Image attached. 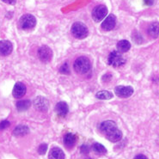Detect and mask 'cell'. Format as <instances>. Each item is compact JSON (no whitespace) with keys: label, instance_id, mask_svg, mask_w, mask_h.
Here are the masks:
<instances>
[{"label":"cell","instance_id":"1","mask_svg":"<svg viewBox=\"0 0 159 159\" xmlns=\"http://www.w3.org/2000/svg\"><path fill=\"white\" fill-rule=\"evenodd\" d=\"M100 131L111 142H118L121 139V131L117 128V126L113 120H106L100 125Z\"/></svg>","mask_w":159,"mask_h":159},{"label":"cell","instance_id":"2","mask_svg":"<svg viewBox=\"0 0 159 159\" xmlns=\"http://www.w3.org/2000/svg\"><path fill=\"white\" fill-rule=\"evenodd\" d=\"M73 67H74V70L77 73L85 74V73L89 72L91 69V63L87 57L81 56L75 60Z\"/></svg>","mask_w":159,"mask_h":159},{"label":"cell","instance_id":"3","mask_svg":"<svg viewBox=\"0 0 159 159\" xmlns=\"http://www.w3.org/2000/svg\"><path fill=\"white\" fill-rule=\"evenodd\" d=\"M70 31H71V34H73V36L77 39H84L89 34L88 28L86 27L84 23L81 22H74L73 25L71 26Z\"/></svg>","mask_w":159,"mask_h":159},{"label":"cell","instance_id":"4","mask_svg":"<svg viewBox=\"0 0 159 159\" xmlns=\"http://www.w3.org/2000/svg\"><path fill=\"white\" fill-rule=\"evenodd\" d=\"M19 25L23 30H32L36 25V19L31 14L23 15L19 20Z\"/></svg>","mask_w":159,"mask_h":159},{"label":"cell","instance_id":"5","mask_svg":"<svg viewBox=\"0 0 159 159\" xmlns=\"http://www.w3.org/2000/svg\"><path fill=\"white\" fill-rule=\"evenodd\" d=\"M107 63L114 67L122 66L126 63V59L123 58V56L120 54V52L118 51H113L110 52L107 58Z\"/></svg>","mask_w":159,"mask_h":159},{"label":"cell","instance_id":"6","mask_svg":"<svg viewBox=\"0 0 159 159\" xmlns=\"http://www.w3.org/2000/svg\"><path fill=\"white\" fill-rule=\"evenodd\" d=\"M107 14V8L103 4H100L94 8L92 11V18L95 22H99L106 17Z\"/></svg>","mask_w":159,"mask_h":159},{"label":"cell","instance_id":"7","mask_svg":"<svg viewBox=\"0 0 159 159\" xmlns=\"http://www.w3.org/2000/svg\"><path fill=\"white\" fill-rule=\"evenodd\" d=\"M38 57L41 59V61L44 63H48L49 61H51L52 58V49L48 46H42L38 50Z\"/></svg>","mask_w":159,"mask_h":159},{"label":"cell","instance_id":"8","mask_svg":"<svg viewBox=\"0 0 159 159\" xmlns=\"http://www.w3.org/2000/svg\"><path fill=\"white\" fill-rule=\"evenodd\" d=\"M134 92L133 89L131 86H123L120 85L115 89V93L121 98H127L132 96Z\"/></svg>","mask_w":159,"mask_h":159},{"label":"cell","instance_id":"9","mask_svg":"<svg viewBox=\"0 0 159 159\" xmlns=\"http://www.w3.org/2000/svg\"><path fill=\"white\" fill-rule=\"evenodd\" d=\"M34 106L35 107V109H37L39 111L46 112L48 111L49 103L46 98L42 97V96H38L34 101Z\"/></svg>","mask_w":159,"mask_h":159},{"label":"cell","instance_id":"10","mask_svg":"<svg viewBox=\"0 0 159 159\" xmlns=\"http://www.w3.org/2000/svg\"><path fill=\"white\" fill-rule=\"evenodd\" d=\"M116 24V17L115 15H109L106 17L103 22L102 23V29L105 31H110L115 27Z\"/></svg>","mask_w":159,"mask_h":159},{"label":"cell","instance_id":"11","mask_svg":"<svg viewBox=\"0 0 159 159\" xmlns=\"http://www.w3.org/2000/svg\"><path fill=\"white\" fill-rule=\"evenodd\" d=\"M13 50V46L11 41H0V55L1 56H8L10 55Z\"/></svg>","mask_w":159,"mask_h":159},{"label":"cell","instance_id":"12","mask_svg":"<svg viewBox=\"0 0 159 159\" xmlns=\"http://www.w3.org/2000/svg\"><path fill=\"white\" fill-rule=\"evenodd\" d=\"M26 86L24 84H22V83H16L14 86V89H13V96L15 97V98H22V96L25 95V93H26Z\"/></svg>","mask_w":159,"mask_h":159},{"label":"cell","instance_id":"13","mask_svg":"<svg viewBox=\"0 0 159 159\" xmlns=\"http://www.w3.org/2000/svg\"><path fill=\"white\" fill-rule=\"evenodd\" d=\"M55 111L59 116L65 117V116L67 115L68 111H69L68 105H67L66 102H58V103L56 104Z\"/></svg>","mask_w":159,"mask_h":159},{"label":"cell","instance_id":"14","mask_svg":"<svg viewBox=\"0 0 159 159\" xmlns=\"http://www.w3.org/2000/svg\"><path fill=\"white\" fill-rule=\"evenodd\" d=\"M77 142V137L73 133H67L64 137V144L68 147V148H71L73 147Z\"/></svg>","mask_w":159,"mask_h":159},{"label":"cell","instance_id":"15","mask_svg":"<svg viewBox=\"0 0 159 159\" xmlns=\"http://www.w3.org/2000/svg\"><path fill=\"white\" fill-rule=\"evenodd\" d=\"M49 159H65V153L59 147H53L49 152Z\"/></svg>","mask_w":159,"mask_h":159},{"label":"cell","instance_id":"16","mask_svg":"<svg viewBox=\"0 0 159 159\" xmlns=\"http://www.w3.org/2000/svg\"><path fill=\"white\" fill-rule=\"evenodd\" d=\"M148 34L150 37L157 39L159 37V22H153L148 28Z\"/></svg>","mask_w":159,"mask_h":159},{"label":"cell","instance_id":"17","mask_svg":"<svg viewBox=\"0 0 159 159\" xmlns=\"http://www.w3.org/2000/svg\"><path fill=\"white\" fill-rule=\"evenodd\" d=\"M30 133V129L27 126L24 125H19L16 127L14 131H13V134L16 136V137H20V136H24L28 133Z\"/></svg>","mask_w":159,"mask_h":159},{"label":"cell","instance_id":"18","mask_svg":"<svg viewBox=\"0 0 159 159\" xmlns=\"http://www.w3.org/2000/svg\"><path fill=\"white\" fill-rule=\"evenodd\" d=\"M131 48V44L126 40H122L117 43V50L119 52H126Z\"/></svg>","mask_w":159,"mask_h":159},{"label":"cell","instance_id":"19","mask_svg":"<svg viewBox=\"0 0 159 159\" xmlns=\"http://www.w3.org/2000/svg\"><path fill=\"white\" fill-rule=\"evenodd\" d=\"M30 105H31V102L30 100H21L16 102V107L18 111L22 112L27 110L30 107Z\"/></svg>","mask_w":159,"mask_h":159},{"label":"cell","instance_id":"20","mask_svg":"<svg viewBox=\"0 0 159 159\" xmlns=\"http://www.w3.org/2000/svg\"><path fill=\"white\" fill-rule=\"evenodd\" d=\"M96 98L100 100H110L113 98V94L110 91L107 90H101L99 92L96 93Z\"/></svg>","mask_w":159,"mask_h":159},{"label":"cell","instance_id":"21","mask_svg":"<svg viewBox=\"0 0 159 159\" xmlns=\"http://www.w3.org/2000/svg\"><path fill=\"white\" fill-rule=\"evenodd\" d=\"M92 149L96 154H99V155H103V154L107 153V149L105 148L102 144H99V143H95L93 144Z\"/></svg>","mask_w":159,"mask_h":159},{"label":"cell","instance_id":"22","mask_svg":"<svg viewBox=\"0 0 159 159\" xmlns=\"http://www.w3.org/2000/svg\"><path fill=\"white\" fill-rule=\"evenodd\" d=\"M59 71H60V73H62V74H69V73H70V69H69V66H68V64H64L63 66L60 67Z\"/></svg>","mask_w":159,"mask_h":159},{"label":"cell","instance_id":"23","mask_svg":"<svg viewBox=\"0 0 159 159\" xmlns=\"http://www.w3.org/2000/svg\"><path fill=\"white\" fill-rule=\"evenodd\" d=\"M47 150H48V144H41L38 148V152H39L40 155H44L45 153L47 152Z\"/></svg>","mask_w":159,"mask_h":159},{"label":"cell","instance_id":"24","mask_svg":"<svg viewBox=\"0 0 159 159\" xmlns=\"http://www.w3.org/2000/svg\"><path fill=\"white\" fill-rule=\"evenodd\" d=\"M11 126V123L9 120H2V121L0 122V130H4L6 129L7 127Z\"/></svg>","mask_w":159,"mask_h":159},{"label":"cell","instance_id":"25","mask_svg":"<svg viewBox=\"0 0 159 159\" xmlns=\"http://www.w3.org/2000/svg\"><path fill=\"white\" fill-rule=\"evenodd\" d=\"M80 151H81V153H83V154H88L89 152V147L87 144H83L81 148H80Z\"/></svg>","mask_w":159,"mask_h":159},{"label":"cell","instance_id":"26","mask_svg":"<svg viewBox=\"0 0 159 159\" xmlns=\"http://www.w3.org/2000/svg\"><path fill=\"white\" fill-rule=\"evenodd\" d=\"M2 1L8 4H11V5H14L16 3V0H2Z\"/></svg>","mask_w":159,"mask_h":159},{"label":"cell","instance_id":"27","mask_svg":"<svg viewBox=\"0 0 159 159\" xmlns=\"http://www.w3.org/2000/svg\"><path fill=\"white\" fill-rule=\"evenodd\" d=\"M134 159H148V158H147V157H146V156L139 154V155L136 156V157H134Z\"/></svg>","mask_w":159,"mask_h":159},{"label":"cell","instance_id":"28","mask_svg":"<svg viewBox=\"0 0 159 159\" xmlns=\"http://www.w3.org/2000/svg\"><path fill=\"white\" fill-rule=\"evenodd\" d=\"M144 4H146V5H149V6H151L154 3V0H144Z\"/></svg>","mask_w":159,"mask_h":159},{"label":"cell","instance_id":"29","mask_svg":"<svg viewBox=\"0 0 159 159\" xmlns=\"http://www.w3.org/2000/svg\"><path fill=\"white\" fill-rule=\"evenodd\" d=\"M86 159H91V158H86Z\"/></svg>","mask_w":159,"mask_h":159}]
</instances>
